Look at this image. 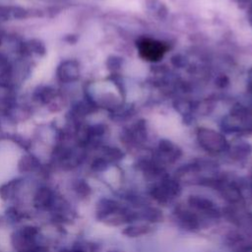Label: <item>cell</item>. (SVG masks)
I'll use <instances>...</instances> for the list:
<instances>
[{"instance_id": "1", "label": "cell", "mask_w": 252, "mask_h": 252, "mask_svg": "<svg viewBox=\"0 0 252 252\" xmlns=\"http://www.w3.org/2000/svg\"><path fill=\"white\" fill-rule=\"evenodd\" d=\"M139 50L141 55L150 61H157L160 59L165 52L164 45L157 40L143 39L139 42Z\"/></svg>"}, {"instance_id": "2", "label": "cell", "mask_w": 252, "mask_h": 252, "mask_svg": "<svg viewBox=\"0 0 252 252\" xmlns=\"http://www.w3.org/2000/svg\"><path fill=\"white\" fill-rule=\"evenodd\" d=\"M79 76L78 64L73 60L62 62L57 69V77L61 82L68 83L76 80Z\"/></svg>"}, {"instance_id": "3", "label": "cell", "mask_w": 252, "mask_h": 252, "mask_svg": "<svg viewBox=\"0 0 252 252\" xmlns=\"http://www.w3.org/2000/svg\"><path fill=\"white\" fill-rule=\"evenodd\" d=\"M54 94H55V93H54L53 89H51L49 87H45V88L40 89V91L38 92V98L42 102H47L54 97Z\"/></svg>"}, {"instance_id": "4", "label": "cell", "mask_w": 252, "mask_h": 252, "mask_svg": "<svg viewBox=\"0 0 252 252\" xmlns=\"http://www.w3.org/2000/svg\"><path fill=\"white\" fill-rule=\"evenodd\" d=\"M29 47H30V49L32 51L36 52V53H43L44 52V46L39 41H32V42H31Z\"/></svg>"}, {"instance_id": "5", "label": "cell", "mask_w": 252, "mask_h": 252, "mask_svg": "<svg viewBox=\"0 0 252 252\" xmlns=\"http://www.w3.org/2000/svg\"><path fill=\"white\" fill-rule=\"evenodd\" d=\"M0 43H1V40H0Z\"/></svg>"}]
</instances>
